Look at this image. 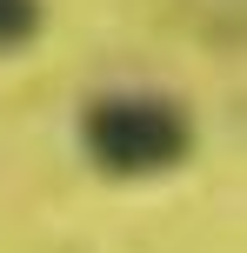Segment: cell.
Returning <instances> with one entry per match:
<instances>
[{"label":"cell","instance_id":"1","mask_svg":"<svg viewBox=\"0 0 247 253\" xmlns=\"http://www.w3.org/2000/svg\"><path fill=\"white\" fill-rule=\"evenodd\" d=\"M80 147L107 180H154L194 153V114L174 93H94L80 107Z\"/></svg>","mask_w":247,"mask_h":253},{"label":"cell","instance_id":"2","mask_svg":"<svg viewBox=\"0 0 247 253\" xmlns=\"http://www.w3.org/2000/svg\"><path fill=\"white\" fill-rule=\"evenodd\" d=\"M47 27V0H0V53H20Z\"/></svg>","mask_w":247,"mask_h":253}]
</instances>
